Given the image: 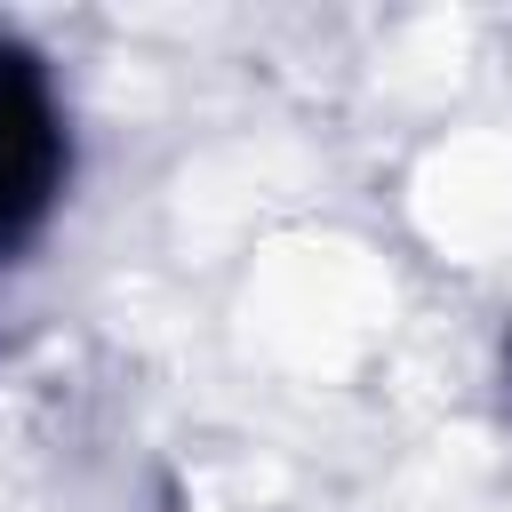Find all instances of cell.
Instances as JSON below:
<instances>
[{"instance_id":"cell-1","label":"cell","mask_w":512,"mask_h":512,"mask_svg":"<svg viewBox=\"0 0 512 512\" xmlns=\"http://www.w3.org/2000/svg\"><path fill=\"white\" fill-rule=\"evenodd\" d=\"M48 160H56V144H48V112H40L32 80H24L16 64H0V240L40 208Z\"/></svg>"}]
</instances>
